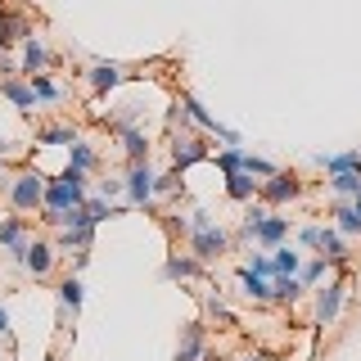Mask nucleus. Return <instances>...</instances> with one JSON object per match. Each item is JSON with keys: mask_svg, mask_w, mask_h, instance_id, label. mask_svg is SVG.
Returning <instances> with one entry per match:
<instances>
[{"mask_svg": "<svg viewBox=\"0 0 361 361\" xmlns=\"http://www.w3.org/2000/svg\"><path fill=\"white\" fill-rule=\"evenodd\" d=\"M158 199V172L149 163H127L122 172V203L127 208H149Z\"/></svg>", "mask_w": 361, "mask_h": 361, "instance_id": "5", "label": "nucleus"}, {"mask_svg": "<svg viewBox=\"0 0 361 361\" xmlns=\"http://www.w3.org/2000/svg\"><path fill=\"white\" fill-rule=\"evenodd\" d=\"M90 185H86V172H77V167H63L59 176L45 180V199H41V212H68L77 208V203H86Z\"/></svg>", "mask_w": 361, "mask_h": 361, "instance_id": "3", "label": "nucleus"}, {"mask_svg": "<svg viewBox=\"0 0 361 361\" xmlns=\"http://www.w3.org/2000/svg\"><path fill=\"white\" fill-rule=\"evenodd\" d=\"M353 208H357V217H361V195H357V199H353Z\"/></svg>", "mask_w": 361, "mask_h": 361, "instance_id": "42", "label": "nucleus"}, {"mask_svg": "<svg viewBox=\"0 0 361 361\" xmlns=\"http://www.w3.org/2000/svg\"><path fill=\"white\" fill-rule=\"evenodd\" d=\"M68 167H77V172H99V149L86 140V135H73V145H68Z\"/></svg>", "mask_w": 361, "mask_h": 361, "instance_id": "20", "label": "nucleus"}, {"mask_svg": "<svg viewBox=\"0 0 361 361\" xmlns=\"http://www.w3.org/2000/svg\"><path fill=\"white\" fill-rule=\"evenodd\" d=\"M86 86H90V95L95 99H104V95H113L118 86H127L135 73H127L122 63H113V59H95V63H86Z\"/></svg>", "mask_w": 361, "mask_h": 361, "instance_id": "9", "label": "nucleus"}, {"mask_svg": "<svg viewBox=\"0 0 361 361\" xmlns=\"http://www.w3.org/2000/svg\"><path fill=\"white\" fill-rule=\"evenodd\" d=\"M302 257H307V253H298V248H289V240L271 248V267H276V276H298Z\"/></svg>", "mask_w": 361, "mask_h": 361, "instance_id": "29", "label": "nucleus"}, {"mask_svg": "<svg viewBox=\"0 0 361 361\" xmlns=\"http://www.w3.org/2000/svg\"><path fill=\"white\" fill-rule=\"evenodd\" d=\"M257 185H262V180L248 176V172H226V199H231V203H253Z\"/></svg>", "mask_w": 361, "mask_h": 361, "instance_id": "25", "label": "nucleus"}, {"mask_svg": "<svg viewBox=\"0 0 361 361\" xmlns=\"http://www.w3.org/2000/svg\"><path fill=\"white\" fill-rule=\"evenodd\" d=\"M113 135L122 140V158L127 163H149V131L145 127H118Z\"/></svg>", "mask_w": 361, "mask_h": 361, "instance_id": "18", "label": "nucleus"}, {"mask_svg": "<svg viewBox=\"0 0 361 361\" xmlns=\"http://www.w3.org/2000/svg\"><path fill=\"white\" fill-rule=\"evenodd\" d=\"M316 163L325 167V176L334 172H361V149H343V154H321Z\"/></svg>", "mask_w": 361, "mask_h": 361, "instance_id": "30", "label": "nucleus"}, {"mask_svg": "<svg viewBox=\"0 0 361 361\" xmlns=\"http://www.w3.org/2000/svg\"><path fill=\"white\" fill-rule=\"evenodd\" d=\"M45 176L41 167H23V172H14V176H5L0 180V190H5V199H9V212H41V199H45Z\"/></svg>", "mask_w": 361, "mask_h": 361, "instance_id": "2", "label": "nucleus"}, {"mask_svg": "<svg viewBox=\"0 0 361 361\" xmlns=\"http://www.w3.org/2000/svg\"><path fill=\"white\" fill-rule=\"evenodd\" d=\"M0 99H9V104H14V109L23 113V118L41 113V109H37V95H32V82L18 73V68H9V73L0 77Z\"/></svg>", "mask_w": 361, "mask_h": 361, "instance_id": "11", "label": "nucleus"}, {"mask_svg": "<svg viewBox=\"0 0 361 361\" xmlns=\"http://www.w3.org/2000/svg\"><path fill=\"white\" fill-rule=\"evenodd\" d=\"M203 307H208V316H212L217 325H235L231 307H221V298H217V293H203Z\"/></svg>", "mask_w": 361, "mask_h": 361, "instance_id": "35", "label": "nucleus"}, {"mask_svg": "<svg viewBox=\"0 0 361 361\" xmlns=\"http://www.w3.org/2000/svg\"><path fill=\"white\" fill-rule=\"evenodd\" d=\"M316 253H321L330 267H348V262H353V240L338 235L334 226H321V244H316Z\"/></svg>", "mask_w": 361, "mask_h": 361, "instance_id": "15", "label": "nucleus"}, {"mask_svg": "<svg viewBox=\"0 0 361 361\" xmlns=\"http://www.w3.org/2000/svg\"><path fill=\"white\" fill-rule=\"evenodd\" d=\"M172 361H208V325L203 321L180 325V343H176Z\"/></svg>", "mask_w": 361, "mask_h": 361, "instance_id": "13", "label": "nucleus"}, {"mask_svg": "<svg viewBox=\"0 0 361 361\" xmlns=\"http://www.w3.org/2000/svg\"><path fill=\"white\" fill-rule=\"evenodd\" d=\"M348 271L338 267V276L334 280H325V285H316V312H312V321L321 325H338V316H343V302H348Z\"/></svg>", "mask_w": 361, "mask_h": 361, "instance_id": "4", "label": "nucleus"}, {"mask_svg": "<svg viewBox=\"0 0 361 361\" xmlns=\"http://www.w3.org/2000/svg\"><path fill=\"white\" fill-rule=\"evenodd\" d=\"M302 176L298 172H285V167H276L262 185H257V203H267V208H289L293 199H302Z\"/></svg>", "mask_w": 361, "mask_h": 361, "instance_id": "6", "label": "nucleus"}, {"mask_svg": "<svg viewBox=\"0 0 361 361\" xmlns=\"http://www.w3.org/2000/svg\"><path fill=\"white\" fill-rule=\"evenodd\" d=\"M325 185H330L334 199H357L361 195V172H334Z\"/></svg>", "mask_w": 361, "mask_h": 361, "instance_id": "31", "label": "nucleus"}, {"mask_svg": "<svg viewBox=\"0 0 361 361\" xmlns=\"http://www.w3.org/2000/svg\"><path fill=\"white\" fill-rule=\"evenodd\" d=\"M212 163H217V172H240V163H244V149H217L212 154Z\"/></svg>", "mask_w": 361, "mask_h": 361, "instance_id": "34", "label": "nucleus"}, {"mask_svg": "<svg viewBox=\"0 0 361 361\" xmlns=\"http://www.w3.org/2000/svg\"><path fill=\"white\" fill-rule=\"evenodd\" d=\"M54 63H59V54H54V45L45 41L41 32H32V37L18 45V73H23V77H37V73H54Z\"/></svg>", "mask_w": 361, "mask_h": 361, "instance_id": "8", "label": "nucleus"}, {"mask_svg": "<svg viewBox=\"0 0 361 361\" xmlns=\"http://www.w3.org/2000/svg\"><path fill=\"white\" fill-rule=\"evenodd\" d=\"M298 244L307 248V253H316V244H321V221H312V226H302L298 231Z\"/></svg>", "mask_w": 361, "mask_h": 361, "instance_id": "37", "label": "nucleus"}, {"mask_svg": "<svg viewBox=\"0 0 361 361\" xmlns=\"http://www.w3.org/2000/svg\"><path fill=\"white\" fill-rule=\"evenodd\" d=\"M0 338H9V312L0 307Z\"/></svg>", "mask_w": 361, "mask_h": 361, "instance_id": "40", "label": "nucleus"}, {"mask_svg": "<svg viewBox=\"0 0 361 361\" xmlns=\"http://www.w3.org/2000/svg\"><path fill=\"white\" fill-rule=\"evenodd\" d=\"M330 262H325L321 253H312V257H302V267H298V280H302V289H316V285H325L330 280Z\"/></svg>", "mask_w": 361, "mask_h": 361, "instance_id": "28", "label": "nucleus"}, {"mask_svg": "<svg viewBox=\"0 0 361 361\" xmlns=\"http://www.w3.org/2000/svg\"><path fill=\"white\" fill-rule=\"evenodd\" d=\"M167 231H172V235H185L190 231V212H167Z\"/></svg>", "mask_w": 361, "mask_h": 361, "instance_id": "39", "label": "nucleus"}, {"mask_svg": "<svg viewBox=\"0 0 361 361\" xmlns=\"http://www.w3.org/2000/svg\"><path fill=\"white\" fill-rule=\"evenodd\" d=\"M158 276L172 280V285H176V280H199L203 276V262H199L195 253H167V262H163Z\"/></svg>", "mask_w": 361, "mask_h": 361, "instance_id": "19", "label": "nucleus"}, {"mask_svg": "<svg viewBox=\"0 0 361 361\" xmlns=\"http://www.w3.org/2000/svg\"><path fill=\"white\" fill-rule=\"evenodd\" d=\"M0 180H5V158H0Z\"/></svg>", "mask_w": 361, "mask_h": 361, "instance_id": "43", "label": "nucleus"}, {"mask_svg": "<svg viewBox=\"0 0 361 361\" xmlns=\"http://www.w3.org/2000/svg\"><path fill=\"white\" fill-rule=\"evenodd\" d=\"M32 32H37L32 14H23V9H0V50H14V45H23Z\"/></svg>", "mask_w": 361, "mask_h": 361, "instance_id": "12", "label": "nucleus"}, {"mask_svg": "<svg viewBox=\"0 0 361 361\" xmlns=\"http://www.w3.org/2000/svg\"><path fill=\"white\" fill-rule=\"evenodd\" d=\"M248 271H257V276H276V267H271V248H257V253H248V262H244Z\"/></svg>", "mask_w": 361, "mask_h": 361, "instance_id": "36", "label": "nucleus"}, {"mask_svg": "<svg viewBox=\"0 0 361 361\" xmlns=\"http://www.w3.org/2000/svg\"><path fill=\"white\" fill-rule=\"evenodd\" d=\"M27 82H32V95H37V109H54V104L68 99V90L54 82L50 73H37V77H27Z\"/></svg>", "mask_w": 361, "mask_h": 361, "instance_id": "21", "label": "nucleus"}, {"mask_svg": "<svg viewBox=\"0 0 361 361\" xmlns=\"http://www.w3.org/2000/svg\"><path fill=\"white\" fill-rule=\"evenodd\" d=\"M54 293H59V316H73V321H77V316H82V307H86V285H82V276H77V271H73V276H63Z\"/></svg>", "mask_w": 361, "mask_h": 361, "instance_id": "16", "label": "nucleus"}, {"mask_svg": "<svg viewBox=\"0 0 361 361\" xmlns=\"http://www.w3.org/2000/svg\"><path fill=\"white\" fill-rule=\"evenodd\" d=\"M185 240H190V253H195L203 267L231 253V231H226V226L212 217V212H203V208L190 212V231H185Z\"/></svg>", "mask_w": 361, "mask_h": 361, "instance_id": "1", "label": "nucleus"}, {"mask_svg": "<svg viewBox=\"0 0 361 361\" xmlns=\"http://www.w3.org/2000/svg\"><path fill=\"white\" fill-rule=\"evenodd\" d=\"M73 135H77V127L73 122H50V127H41L37 131V149H68V145H73Z\"/></svg>", "mask_w": 361, "mask_h": 361, "instance_id": "24", "label": "nucleus"}, {"mask_svg": "<svg viewBox=\"0 0 361 361\" xmlns=\"http://www.w3.org/2000/svg\"><path fill=\"white\" fill-rule=\"evenodd\" d=\"M95 244V226H63L59 240H54V248L59 253H82V248Z\"/></svg>", "mask_w": 361, "mask_h": 361, "instance_id": "26", "label": "nucleus"}, {"mask_svg": "<svg viewBox=\"0 0 361 361\" xmlns=\"http://www.w3.org/2000/svg\"><path fill=\"white\" fill-rule=\"evenodd\" d=\"M208 140H217L221 149H244V135L235 131V127H226V122H217V127L208 131Z\"/></svg>", "mask_w": 361, "mask_h": 361, "instance_id": "33", "label": "nucleus"}, {"mask_svg": "<svg viewBox=\"0 0 361 361\" xmlns=\"http://www.w3.org/2000/svg\"><path fill=\"white\" fill-rule=\"evenodd\" d=\"M330 226L338 235H348V240H361V217H357V208H353V199H334V208H330Z\"/></svg>", "mask_w": 361, "mask_h": 361, "instance_id": "22", "label": "nucleus"}, {"mask_svg": "<svg viewBox=\"0 0 361 361\" xmlns=\"http://www.w3.org/2000/svg\"><path fill=\"white\" fill-rule=\"evenodd\" d=\"M27 240H32V231H27V217H23V212H9V217H0V248H5L14 262L23 257Z\"/></svg>", "mask_w": 361, "mask_h": 361, "instance_id": "14", "label": "nucleus"}, {"mask_svg": "<svg viewBox=\"0 0 361 361\" xmlns=\"http://www.w3.org/2000/svg\"><path fill=\"white\" fill-rule=\"evenodd\" d=\"M302 293H307V289H302L298 276H271V302H280V307H293Z\"/></svg>", "mask_w": 361, "mask_h": 361, "instance_id": "27", "label": "nucleus"}, {"mask_svg": "<svg viewBox=\"0 0 361 361\" xmlns=\"http://www.w3.org/2000/svg\"><path fill=\"white\" fill-rule=\"evenodd\" d=\"M54 262H59L54 240H27V248H23V257H18V267L27 271V276H37V280H50L54 276Z\"/></svg>", "mask_w": 361, "mask_h": 361, "instance_id": "10", "label": "nucleus"}, {"mask_svg": "<svg viewBox=\"0 0 361 361\" xmlns=\"http://www.w3.org/2000/svg\"><path fill=\"white\" fill-rule=\"evenodd\" d=\"M240 172L257 176V180H267L271 172H276V163H271V158H262V154H248V149H244V163H240Z\"/></svg>", "mask_w": 361, "mask_h": 361, "instance_id": "32", "label": "nucleus"}, {"mask_svg": "<svg viewBox=\"0 0 361 361\" xmlns=\"http://www.w3.org/2000/svg\"><path fill=\"white\" fill-rule=\"evenodd\" d=\"M172 104L180 109V118H185V122H190L195 131H203V135H208L212 127H217V118H212V113L203 109V99H199V95H190V90H180V95L172 99Z\"/></svg>", "mask_w": 361, "mask_h": 361, "instance_id": "17", "label": "nucleus"}, {"mask_svg": "<svg viewBox=\"0 0 361 361\" xmlns=\"http://www.w3.org/2000/svg\"><path fill=\"white\" fill-rule=\"evenodd\" d=\"M235 361H262V357H257V353H240V357H235Z\"/></svg>", "mask_w": 361, "mask_h": 361, "instance_id": "41", "label": "nucleus"}, {"mask_svg": "<svg viewBox=\"0 0 361 361\" xmlns=\"http://www.w3.org/2000/svg\"><path fill=\"white\" fill-rule=\"evenodd\" d=\"M208 158H212V149H208V135H203V131L185 127V131L172 135V172L176 176H185L195 163H208Z\"/></svg>", "mask_w": 361, "mask_h": 361, "instance_id": "7", "label": "nucleus"}, {"mask_svg": "<svg viewBox=\"0 0 361 361\" xmlns=\"http://www.w3.org/2000/svg\"><path fill=\"white\" fill-rule=\"evenodd\" d=\"M95 195H104V199H113V203H122V176L99 180V190H95Z\"/></svg>", "mask_w": 361, "mask_h": 361, "instance_id": "38", "label": "nucleus"}, {"mask_svg": "<svg viewBox=\"0 0 361 361\" xmlns=\"http://www.w3.org/2000/svg\"><path fill=\"white\" fill-rule=\"evenodd\" d=\"M235 285H240V293H244L248 302H271V280L257 276V271L240 267V271H235Z\"/></svg>", "mask_w": 361, "mask_h": 361, "instance_id": "23", "label": "nucleus"}]
</instances>
